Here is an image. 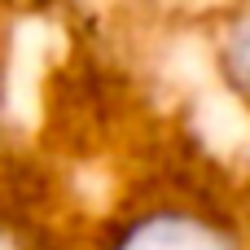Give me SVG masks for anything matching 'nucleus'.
<instances>
[{
    "mask_svg": "<svg viewBox=\"0 0 250 250\" xmlns=\"http://www.w3.org/2000/svg\"><path fill=\"white\" fill-rule=\"evenodd\" d=\"M79 250H250L246 193L207 158L171 154L132 176Z\"/></svg>",
    "mask_w": 250,
    "mask_h": 250,
    "instance_id": "1",
    "label": "nucleus"
},
{
    "mask_svg": "<svg viewBox=\"0 0 250 250\" xmlns=\"http://www.w3.org/2000/svg\"><path fill=\"white\" fill-rule=\"evenodd\" d=\"M207 62L224 101L237 105L250 123V0H229L215 13L207 35Z\"/></svg>",
    "mask_w": 250,
    "mask_h": 250,
    "instance_id": "2",
    "label": "nucleus"
},
{
    "mask_svg": "<svg viewBox=\"0 0 250 250\" xmlns=\"http://www.w3.org/2000/svg\"><path fill=\"white\" fill-rule=\"evenodd\" d=\"M0 250H79V237L62 233L48 215V193L26 180H0Z\"/></svg>",
    "mask_w": 250,
    "mask_h": 250,
    "instance_id": "3",
    "label": "nucleus"
},
{
    "mask_svg": "<svg viewBox=\"0 0 250 250\" xmlns=\"http://www.w3.org/2000/svg\"><path fill=\"white\" fill-rule=\"evenodd\" d=\"M75 0H0V13H31V18H40V13H57V9H70Z\"/></svg>",
    "mask_w": 250,
    "mask_h": 250,
    "instance_id": "4",
    "label": "nucleus"
},
{
    "mask_svg": "<svg viewBox=\"0 0 250 250\" xmlns=\"http://www.w3.org/2000/svg\"><path fill=\"white\" fill-rule=\"evenodd\" d=\"M4 22H9V13H0V31H4ZM0 88H4V35H0Z\"/></svg>",
    "mask_w": 250,
    "mask_h": 250,
    "instance_id": "5",
    "label": "nucleus"
},
{
    "mask_svg": "<svg viewBox=\"0 0 250 250\" xmlns=\"http://www.w3.org/2000/svg\"><path fill=\"white\" fill-rule=\"evenodd\" d=\"M242 193H246V211H250V180H242Z\"/></svg>",
    "mask_w": 250,
    "mask_h": 250,
    "instance_id": "6",
    "label": "nucleus"
}]
</instances>
